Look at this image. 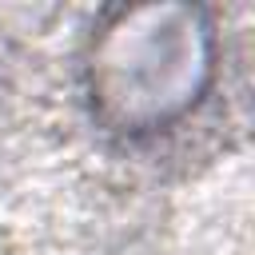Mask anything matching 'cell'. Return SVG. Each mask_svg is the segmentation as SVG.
Returning a JSON list of instances; mask_svg holds the SVG:
<instances>
[{
    "mask_svg": "<svg viewBox=\"0 0 255 255\" xmlns=\"http://www.w3.org/2000/svg\"><path fill=\"white\" fill-rule=\"evenodd\" d=\"M88 96L120 131H155L195 108L215 72V24L195 4H124L88 40Z\"/></svg>",
    "mask_w": 255,
    "mask_h": 255,
    "instance_id": "cell-1",
    "label": "cell"
}]
</instances>
